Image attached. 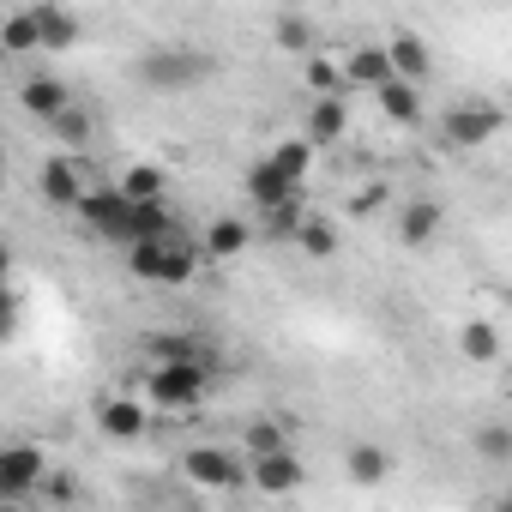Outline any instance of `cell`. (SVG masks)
I'll list each match as a JSON object with an SVG mask.
<instances>
[{
  "instance_id": "6da1fadb",
  "label": "cell",
  "mask_w": 512,
  "mask_h": 512,
  "mask_svg": "<svg viewBox=\"0 0 512 512\" xmlns=\"http://www.w3.org/2000/svg\"><path fill=\"white\" fill-rule=\"evenodd\" d=\"M127 272L133 278H145V284H187L193 272H199V247H193V235L187 229H175L169 241H133L127 247Z\"/></svg>"
},
{
  "instance_id": "7a4b0ae2",
  "label": "cell",
  "mask_w": 512,
  "mask_h": 512,
  "mask_svg": "<svg viewBox=\"0 0 512 512\" xmlns=\"http://www.w3.org/2000/svg\"><path fill=\"white\" fill-rule=\"evenodd\" d=\"M217 73V55L205 49H187V43H163V49H145L139 55V79L151 91H193Z\"/></svg>"
},
{
  "instance_id": "3957f363",
  "label": "cell",
  "mask_w": 512,
  "mask_h": 512,
  "mask_svg": "<svg viewBox=\"0 0 512 512\" xmlns=\"http://www.w3.org/2000/svg\"><path fill=\"white\" fill-rule=\"evenodd\" d=\"M145 392H151L157 410H193V404H205L211 374H205V362H157Z\"/></svg>"
},
{
  "instance_id": "277c9868",
  "label": "cell",
  "mask_w": 512,
  "mask_h": 512,
  "mask_svg": "<svg viewBox=\"0 0 512 512\" xmlns=\"http://www.w3.org/2000/svg\"><path fill=\"white\" fill-rule=\"evenodd\" d=\"M73 211H79L97 235H109V241H121V247L133 241V205L121 199V187H85Z\"/></svg>"
},
{
  "instance_id": "5b68a950",
  "label": "cell",
  "mask_w": 512,
  "mask_h": 512,
  "mask_svg": "<svg viewBox=\"0 0 512 512\" xmlns=\"http://www.w3.org/2000/svg\"><path fill=\"white\" fill-rule=\"evenodd\" d=\"M43 476H49L43 446H0V500H25V494H37Z\"/></svg>"
},
{
  "instance_id": "8992f818",
  "label": "cell",
  "mask_w": 512,
  "mask_h": 512,
  "mask_svg": "<svg viewBox=\"0 0 512 512\" xmlns=\"http://www.w3.org/2000/svg\"><path fill=\"white\" fill-rule=\"evenodd\" d=\"M187 476H193L199 488H211V494L247 488V464H241L235 452H223V446H193V452H187Z\"/></svg>"
},
{
  "instance_id": "52a82bcc",
  "label": "cell",
  "mask_w": 512,
  "mask_h": 512,
  "mask_svg": "<svg viewBox=\"0 0 512 512\" xmlns=\"http://www.w3.org/2000/svg\"><path fill=\"white\" fill-rule=\"evenodd\" d=\"M494 133H500V109H494V103H458V109H446V121H440V139L458 145V151L488 145Z\"/></svg>"
},
{
  "instance_id": "ba28073f",
  "label": "cell",
  "mask_w": 512,
  "mask_h": 512,
  "mask_svg": "<svg viewBox=\"0 0 512 512\" xmlns=\"http://www.w3.org/2000/svg\"><path fill=\"white\" fill-rule=\"evenodd\" d=\"M247 488H266V494H296V488H302V458H296V452L253 458V464H247Z\"/></svg>"
},
{
  "instance_id": "9c48e42d",
  "label": "cell",
  "mask_w": 512,
  "mask_h": 512,
  "mask_svg": "<svg viewBox=\"0 0 512 512\" xmlns=\"http://www.w3.org/2000/svg\"><path fill=\"white\" fill-rule=\"evenodd\" d=\"M79 193H85V169H79V157H49V163H43V199L61 205V211H73Z\"/></svg>"
},
{
  "instance_id": "30bf717a",
  "label": "cell",
  "mask_w": 512,
  "mask_h": 512,
  "mask_svg": "<svg viewBox=\"0 0 512 512\" xmlns=\"http://www.w3.org/2000/svg\"><path fill=\"white\" fill-rule=\"evenodd\" d=\"M386 49V61H392V79L398 85H422L428 79V43L422 37H410V31H398L392 43H380Z\"/></svg>"
},
{
  "instance_id": "8fae6325",
  "label": "cell",
  "mask_w": 512,
  "mask_h": 512,
  "mask_svg": "<svg viewBox=\"0 0 512 512\" xmlns=\"http://www.w3.org/2000/svg\"><path fill=\"white\" fill-rule=\"evenodd\" d=\"M247 199H253V205H260V211L272 217V211L296 205V187H290V181H284L272 163H253V169H247Z\"/></svg>"
},
{
  "instance_id": "7c38bea8",
  "label": "cell",
  "mask_w": 512,
  "mask_h": 512,
  "mask_svg": "<svg viewBox=\"0 0 512 512\" xmlns=\"http://www.w3.org/2000/svg\"><path fill=\"white\" fill-rule=\"evenodd\" d=\"M344 476H350L356 488H380V482L392 476V458H386V446H374V440H356V446L344 452Z\"/></svg>"
},
{
  "instance_id": "4fadbf2b",
  "label": "cell",
  "mask_w": 512,
  "mask_h": 512,
  "mask_svg": "<svg viewBox=\"0 0 512 512\" xmlns=\"http://www.w3.org/2000/svg\"><path fill=\"white\" fill-rule=\"evenodd\" d=\"M97 428H103L109 440H139V434H145V404H133V398H103V404H97Z\"/></svg>"
},
{
  "instance_id": "5bb4252c",
  "label": "cell",
  "mask_w": 512,
  "mask_h": 512,
  "mask_svg": "<svg viewBox=\"0 0 512 512\" xmlns=\"http://www.w3.org/2000/svg\"><path fill=\"white\" fill-rule=\"evenodd\" d=\"M193 247L211 253V260H235V253L247 247V223H241V217H217V223H205V235H199Z\"/></svg>"
},
{
  "instance_id": "9a60e30c",
  "label": "cell",
  "mask_w": 512,
  "mask_h": 512,
  "mask_svg": "<svg viewBox=\"0 0 512 512\" xmlns=\"http://www.w3.org/2000/svg\"><path fill=\"white\" fill-rule=\"evenodd\" d=\"M37 19V49H73L79 43V19L61 13V7H31Z\"/></svg>"
},
{
  "instance_id": "2e32d148",
  "label": "cell",
  "mask_w": 512,
  "mask_h": 512,
  "mask_svg": "<svg viewBox=\"0 0 512 512\" xmlns=\"http://www.w3.org/2000/svg\"><path fill=\"white\" fill-rule=\"evenodd\" d=\"M344 85H368V91H380V85H392V61H386V49H356L350 61H344Z\"/></svg>"
},
{
  "instance_id": "e0dca14e",
  "label": "cell",
  "mask_w": 512,
  "mask_h": 512,
  "mask_svg": "<svg viewBox=\"0 0 512 512\" xmlns=\"http://www.w3.org/2000/svg\"><path fill=\"white\" fill-rule=\"evenodd\" d=\"M19 103H25L31 115H43V121H55V115H61V109L73 103V91H67L61 79H25V85H19Z\"/></svg>"
},
{
  "instance_id": "ac0fdd59",
  "label": "cell",
  "mask_w": 512,
  "mask_h": 512,
  "mask_svg": "<svg viewBox=\"0 0 512 512\" xmlns=\"http://www.w3.org/2000/svg\"><path fill=\"white\" fill-rule=\"evenodd\" d=\"M266 163H272V169H278L296 193H302V181H308V169H314V145H308V139H278Z\"/></svg>"
},
{
  "instance_id": "d6986e66",
  "label": "cell",
  "mask_w": 512,
  "mask_h": 512,
  "mask_svg": "<svg viewBox=\"0 0 512 512\" xmlns=\"http://www.w3.org/2000/svg\"><path fill=\"white\" fill-rule=\"evenodd\" d=\"M434 235H440V205H434V199H416V205H404L398 241H404V247H428Z\"/></svg>"
},
{
  "instance_id": "ffe728a7",
  "label": "cell",
  "mask_w": 512,
  "mask_h": 512,
  "mask_svg": "<svg viewBox=\"0 0 512 512\" xmlns=\"http://www.w3.org/2000/svg\"><path fill=\"white\" fill-rule=\"evenodd\" d=\"M344 97H320L314 115H308V145H338L344 139Z\"/></svg>"
},
{
  "instance_id": "44dd1931",
  "label": "cell",
  "mask_w": 512,
  "mask_h": 512,
  "mask_svg": "<svg viewBox=\"0 0 512 512\" xmlns=\"http://www.w3.org/2000/svg\"><path fill=\"white\" fill-rule=\"evenodd\" d=\"M296 247L308 253V260H332L338 253V223L332 217H302L296 223Z\"/></svg>"
},
{
  "instance_id": "7402d4cb",
  "label": "cell",
  "mask_w": 512,
  "mask_h": 512,
  "mask_svg": "<svg viewBox=\"0 0 512 512\" xmlns=\"http://www.w3.org/2000/svg\"><path fill=\"white\" fill-rule=\"evenodd\" d=\"M121 199H127V205H163V169H157V163H139V169H127V181H121Z\"/></svg>"
},
{
  "instance_id": "603a6c76",
  "label": "cell",
  "mask_w": 512,
  "mask_h": 512,
  "mask_svg": "<svg viewBox=\"0 0 512 512\" xmlns=\"http://www.w3.org/2000/svg\"><path fill=\"white\" fill-rule=\"evenodd\" d=\"M374 97H380V109H386L398 127H416V115H422V97H416V85H398V79H392V85H380Z\"/></svg>"
},
{
  "instance_id": "cb8c5ba5",
  "label": "cell",
  "mask_w": 512,
  "mask_h": 512,
  "mask_svg": "<svg viewBox=\"0 0 512 512\" xmlns=\"http://www.w3.org/2000/svg\"><path fill=\"white\" fill-rule=\"evenodd\" d=\"M458 350H464L470 362H494V356H500V326H494V320H464Z\"/></svg>"
},
{
  "instance_id": "d4e9b609",
  "label": "cell",
  "mask_w": 512,
  "mask_h": 512,
  "mask_svg": "<svg viewBox=\"0 0 512 512\" xmlns=\"http://www.w3.org/2000/svg\"><path fill=\"white\" fill-rule=\"evenodd\" d=\"M151 356L157 362H205V344L193 332H151Z\"/></svg>"
},
{
  "instance_id": "484cf974",
  "label": "cell",
  "mask_w": 512,
  "mask_h": 512,
  "mask_svg": "<svg viewBox=\"0 0 512 512\" xmlns=\"http://www.w3.org/2000/svg\"><path fill=\"white\" fill-rule=\"evenodd\" d=\"M31 49H37V19L31 13L0 19V55H31Z\"/></svg>"
},
{
  "instance_id": "4316f807",
  "label": "cell",
  "mask_w": 512,
  "mask_h": 512,
  "mask_svg": "<svg viewBox=\"0 0 512 512\" xmlns=\"http://www.w3.org/2000/svg\"><path fill=\"white\" fill-rule=\"evenodd\" d=\"M247 452H253V458L290 452V434H284V422H253V428H247Z\"/></svg>"
},
{
  "instance_id": "83f0119b",
  "label": "cell",
  "mask_w": 512,
  "mask_h": 512,
  "mask_svg": "<svg viewBox=\"0 0 512 512\" xmlns=\"http://www.w3.org/2000/svg\"><path fill=\"white\" fill-rule=\"evenodd\" d=\"M49 127H55V133L67 139V145H85V139H91V115H85L79 103H67V109H61V115L49 121Z\"/></svg>"
},
{
  "instance_id": "f1b7e54d",
  "label": "cell",
  "mask_w": 512,
  "mask_h": 512,
  "mask_svg": "<svg viewBox=\"0 0 512 512\" xmlns=\"http://www.w3.org/2000/svg\"><path fill=\"white\" fill-rule=\"evenodd\" d=\"M272 31H278V43H284V49H302V55L314 49V25H308V19H296V13H284Z\"/></svg>"
},
{
  "instance_id": "f546056e",
  "label": "cell",
  "mask_w": 512,
  "mask_h": 512,
  "mask_svg": "<svg viewBox=\"0 0 512 512\" xmlns=\"http://www.w3.org/2000/svg\"><path fill=\"white\" fill-rule=\"evenodd\" d=\"M308 85H314L320 97H338V91H344V73H338L326 55H308Z\"/></svg>"
},
{
  "instance_id": "4dcf8cb0",
  "label": "cell",
  "mask_w": 512,
  "mask_h": 512,
  "mask_svg": "<svg viewBox=\"0 0 512 512\" xmlns=\"http://www.w3.org/2000/svg\"><path fill=\"white\" fill-rule=\"evenodd\" d=\"M476 446H482V458L506 464V458H512V434H506V422H488V428L476 434Z\"/></svg>"
},
{
  "instance_id": "1f68e13d",
  "label": "cell",
  "mask_w": 512,
  "mask_h": 512,
  "mask_svg": "<svg viewBox=\"0 0 512 512\" xmlns=\"http://www.w3.org/2000/svg\"><path fill=\"white\" fill-rule=\"evenodd\" d=\"M386 193H392V187H386V181H368V187H362V193H356V199H350V205H356V211H362V217H368V211H380V205H386Z\"/></svg>"
},
{
  "instance_id": "d6a6232c",
  "label": "cell",
  "mask_w": 512,
  "mask_h": 512,
  "mask_svg": "<svg viewBox=\"0 0 512 512\" xmlns=\"http://www.w3.org/2000/svg\"><path fill=\"white\" fill-rule=\"evenodd\" d=\"M13 326H19V302H13L7 284H0V338H13Z\"/></svg>"
},
{
  "instance_id": "836d02e7",
  "label": "cell",
  "mask_w": 512,
  "mask_h": 512,
  "mask_svg": "<svg viewBox=\"0 0 512 512\" xmlns=\"http://www.w3.org/2000/svg\"><path fill=\"white\" fill-rule=\"evenodd\" d=\"M7 266H13V253H7V247H0V284H7Z\"/></svg>"
},
{
  "instance_id": "e575fe53",
  "label": "cell",
  "mask_w": 512,
  "mask_h": 512,
  "mask_svg": "<svg viewBox=\"0 0 512 512\" xmlns=\"http://www.w3.org/2000/svg\"><path fill=\"white\" fill-rule=\"evenodd\" d=\"M0 512H19V500H0Z\"/></svg>"
},
{
  "instance_id": "d590c367",
  "label": "cell",
  "mask_w": 512,
  "mask_h": 512,
  "mask_svg": "<svg viewBox=\"0 0 512 512\" xmlns=\"http://www.w3.org/2000/svg\"><path fill=\"white\" fill-rule=\"evenodd\" d=\"M488 512H512V506H506V500H494V506H488Z\"/></svg>"
}]
</instances>
